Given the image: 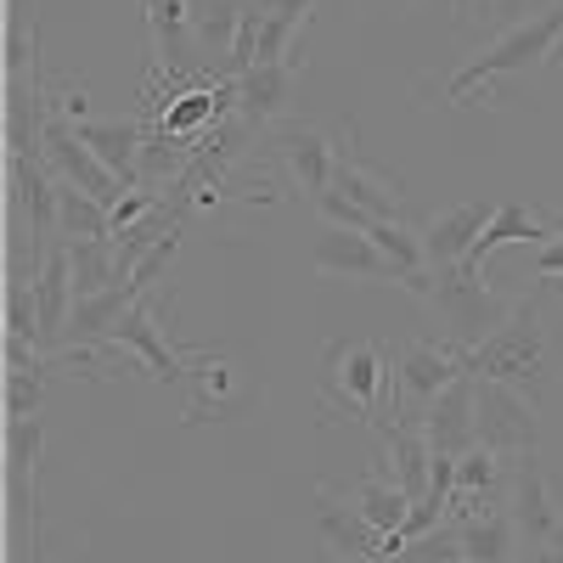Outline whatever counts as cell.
<instances>
[{"mask_svg":"<svg viewBox=\"0 0 563 563\" xmlns=\"http://www.w3.org/2000/svg\"><path fill=\"white\" fill-rule=\"evenodd\" d=\"M541 63H563V0H547V7L525 12L512 29H501L485 52H474L451 79H445V102L467 108L485 90V102H496V79L530 74Z\"/></svg>","mask_w":563,"mask_h":563,"instance_id":"6da1fadb","label":"cell"},{"mask_svg":"<svg viewBox=\"0 0 563 563\" xmlns=\"http://www.w3.org/2000/svg\"><path fill=\"white\" fill-rule=\"evenodd\" d=\"M316 411L321 422L361 417L372 429H389L395 411V372L378 339H327L321 350V378H316Z\"/></svg>","mask_w":563,"mask_h":563,"instance_id":"7a4b0ae2","label":"cell"},{"mask_svg":"<svg viewBox=\"0 0 563 563\" xmlns=\"http://www.w3.org/2000/svg\"><path fill=\"white\" fill-rule=\"evenodd\" d=\"M467 372L485 384H507V389L541 400V389H547V288L525 294L501 316L490 339L467 350Z\"/></svg>","mask_w":563,"mask_h":563,"instance_id":"3957f363","label":"cell"},{"mask_svg":"<svg viewBox=\"0 0 563 563\" xmlns=\"http://www.w3.org/2000/svg\"><path fill=\"white\" fill-rule=\"evenodd\" d=\"M434 276V288H429V305L440 310V321H445V339H456L462 350H474L479 339H490L496 327H501V316L512 310V305H501L496 294H490V282H485V271H474V265H445V271H429Z\"/></svg>","mask_w":563,"mask_h":563,"instance_id":"277c9868","label":"cell"},{"mask_svg":"<svg viewBox=\"0 0 563 563\" xmlns=\"http://www.w3.org/2000/svg\"><path fill=\"white\" fill-rule=\"evenodd\" d=\"M507 512H512V530H519L525 552L563 547V485L541 467V451L512 462V474H507Z\"/></svg>","mask_w":563,"mask_h":563,"instance_id":"5b68a950","label":"cell"},{"mask_svg":"<svg viewBox=\"0 0 563 563\" xmlns=\"http://www.w3.org/2000/svg\"><path fill=\"white\" fill-rule=\"evenodd\" d=\"M462 372H467V350L456 339H411L395 361V422H406L411 406L429 411Z\"/></svg>","mask_w":563,"mask_h":563,"instance_id":"8992f818","label":"cell"},{"mask_svg":"<svg viewBox=\"0 0 563 563\" xmlns=\"http://www.w3.org/2000/svg\"><path fill=\"white\" fill-rule=\"evenodd\" d=\"M474 429H479V445L496 451L501 462H519V456H536V400L507 389V384H485L474 378Z\"/></svg>","mask_w":563,"mask_h":563,"instance_id":"52a82bcc","label":"cell"},{"mask_svg":"<svg viewBox=\"0 0 563 563\" xmlns=\"http://www.w3.org/2000/svg\"><path fill=\"white\" fill-rule=\"evenodd\" d=\"M45 164H52L68 186H79L85 198H97V203H108V209L130 192V186L79 141V130L68 124V113H52V124H45Z\"/></svg>","mask_w":563,"mask_h":563,"instance_id":"ba28073f","label":"cell"},{"mask_svg":"<svg viewBox=\"0 0 563 563\" xmlns=\"http://www.w3.org/2000/svg\"><path fill=\"white\" fill-rule=\"evenodd\" d=\"M310 265L321 276H361V282H395V288H406V271L372 243L361 238V231H344V225H327L316 231V243H310Z\"/></svg>","mask_w":563,"mask_h":563,"instance_id":"9c48e42d","label":"cell"},{"mask_svg":"<svg viewBox=\"0 0 563 563\" xmlns=\"http://www.w3.org/2000/svg\"><path fill=\"white\" fill-rule=\"evenodd\" d=\"M316 501H321V541L333 547V552H350V558H361V563H395L406 547H400V536H384V530H372L361 512L333 490V485H316Z\"/></svg>","mask_w":563,"mask_h":563,"instance_id":"30bf717a","label":"cell"},{"mask_svg":"<svg viewBox=\"0 0 563 563\" xmlns=\"http://www.w3.org/2000/svg\"><path fill=\"white\" fill-rule=\"evenodd\" d=\"M271 153L276 164L288 169L294 180V192H305L310 203L321 192H333V153H339V141L327 135V130H310V124H282L276 141H271Z\"/></svg>","mask_w":563,"mask_h":563,"instance_id":"8fae6325","label":"cell"},{"mask_svg":"<svg viewBox=\"0 0 563 563\" xmlns=\"http://www.w3.org/2000/svg\"><path fill=\"white\" fill-rule=\"evenodd\" d=\"M333 192L350 198L366 214H378V220H406V186L389 180V175H378L372 164H361L350 130L339 135V153H333Z\"/></svg>","mask_w":563,"mask_h":563,"instance_id":"7c38bea8","label":"cell"},{"mask_svg":"<svg viewBox=\"0 0 563 563\" xmlns=\"http://www.w3.org/2000/svg\"><path fill=\"white\" fill-rule=\"evenodd\" d=\"M45 124H52L45 68L7 79V158H45Z\"/></svg>","mask_w":563,"mask_h":563,"instance_id":"4fadbf2b","label":"cell"},{"mask_svg":"<svg viewBox=\"0 0 563 563\" xmlns=\"http://www.w3.org/2000/svg\"><path fill=\"white\" fill-rule=\"evenodd\" d=\"M79 130V141L97 153L124 186H141V147H147V113L141 119H68Z\"/></svg>","mask_w":563,"mask_h":563,"instance_id":"5bb4252c","label":"cell"},{"mask_svg":"<svg viewBox=\"0 0 563 563\" xmlns=\"http://www.w3.org/2000/svg\"><path fill=\"white\" fill-rule=\"evenodd\" d=\"M474 372H462V378L422 411L417 422H422V434H429V445L434 451H445V456H467L479 445V429H474Z\"/></svg>","mask_w":563,"mask_h":563,"instance_id":"9a60e30c","label":"cell"},{"mask_svg":"<svg viewBox=\"0 0 563 563\" xmlns=\"http://www.w3.org/2000/svg\"><path fill=\"white\" fill-rule=\"evenodd\" d=\"M299 74H305V57H294V63H254V68L238 79V119H243L249 130L276 124L282 108H288V97H294Z\"/></svg>","mask_w":563,"mask_h":563,"instance_id":"2e32d148","label":"cell"},{"mask_svg":"<svg viewBox=\"0 0 563 563\" xmlns=\"http://www.w3.org/2000/svg\"><path fill=\"white\" fill-rule=\"evenodd\" d=\"M496 220L490 203H462L440 220L422 225V254H429V271H445V265H462L467 254H474V243L485 238V225Z\"/></svg>","mask_w":563,"mask_h":563,"instance_id":"e0dca14e","label":"cell"},{"mask_svg":"<svg viewBox=\"0 0 563 563\" xmlns=\"http://www.w3.org/2000/svg\"><path fill=\"white\" fill-rule=\"evenodd\" d=\"M384 440V462H389V474L400 479V490L411 496V507L429 496V474H434V445L429 434H422V422L406 417V422H389V429L378 434Z\"/></svg>","mask_w":563,"mask_h":563,"instance_id":"ac0fdd59","label":"cell"},{"mask_svg":"<svg viewBox=\"0 0 563 563\" xmlns=\"http://www.w3.org/2000/svg\"><path fill=\"white\" fill-rule=\"evenodd\" d=\"M361 519L372 525V530H384V536H400V525H406V512H411V496L400 490V479L389 474V462H372L366 474L350 485V490H339Z\"/></svg>","mask_w":563,"mask_h":563,"instance_id":"d6986e66","label":"cell"},{"mask_svg":"<svg viewBox=\"0 0 563 563\" xmlns=\"http://www.w3.org/2000/svg\"><path fill=\"white\" fill-rule=\"evenodd\" d=\"M552 238H563V225H552V220L530 214L519 198H501V203H496V220L485 225V238L474 243L467 265H474V271H485V260H490L501 243H552Z\"/></svg>","mask_w":563,"mask_h":563,"instance_id":"ffe728a7","label":"cell"},{"mask_svg":"<svg viewBox=\"0 0 563 563\" xmlns=\"http://www.w3.org/2000/svg\"><path fill=\"white\" fill-rule=\"evenodd\" d=\"M243 7H249V0H203V7H192L198 52H203V68L209 74H214V63L231 74V45H238V29H243Z\"/></svg>","mask_w":563,"mask_h":563,"instance_id":"44dd1931","label":"cell"},{"mask_svg":"<svg viewBox=\"0 0 563 563\" xmlns=\"http://www.w3.org/2000/svg\"><path fill=\"white\" fill-rule=\"evenodd\" d=\"M462 563H525V547H519V530H512L507 507L462 525Z\"/></svg>","mask_w":563,"mask_h":563,"instance_id":"7402d4cb","label":"cell"},{"mask_svg":"<svg viewBox=\"0 0 563 563\" xmlns=\"http://www.w3.org/2000/svg\"><path fill=\"white\" fill-rule=\"evenodd\" d=\"M68 243V238H63ZM74 254V294L79 299H97L108 288H119V243L113 238H85V243H68Z\"/></svg>","mask_w":563,"mask_h":563,"instance_id":"603a6c76","label":"cell"},{"mask_svg":"<svg viewBox=\"0 0 563 563\" xmlns=\"http://www.w3.org/2000/svg\"><path fill=\"white\" fill-rule=\"evenodd\" d=\"M231 395V361L225 355H198L192 378H186V417L180 422H203L209 411H220Z\"/></svg>","mask_w":563,"mask_h":563,"instance_id":"cb8c5ba5","label":"cell"},{"mask_svg":"<svg viewBox=\"0 0 563 563\" xmlns=\"http://www.w3.org/2000/svg\"><path fill=\"white\" fill-rule=\"evenodd\" d=\"M63 180V175H57ZM57 231L68 243H85V238H113V214H108V203H97V198H85L79 186H68L63 180V192H57Z\"/></svg>","mask_w":563,"mask_h":563,"instance_id":"d4e9b609","label":"cell"},{"mask_svg":"<svg viewBox=\"0 0 563 563\" xmlns=\"http://www.w3.org/2000/svg\"><path fill=\"white\" fill-rule=\"evenodd\" d=\"M7 339L40 350V294H34V282H7Z\"/></svg>","mask_w":563,"mask_h":563,"instance_id":"484cf974","label":"cell"},{"mask_svg":"<svg viewBox=\"0 0 563 563\" xmlns=\"http://www.w3.org/2000/svg\"><path fill=\"white\" fill-rule=\"evenodd\" d=\"M395 563H462V530L445 519L440 530H429V536H417Z\"/></svg>","mask_w":563,"mask_h":563,"instance_id":"4316f807","label":"cell"},{"mask_svg":"<svg viewBox=\"0 0 563 563\" xmlns=\"http://www.w3.org/2000/svg\"><path fill=\"white\" fill-rule=\"evenodd\" d=\"M305 29V18H288V12H265L260 23V63H294V34Z\"/></svg>","mask_w":563,"mask_h":563,"instance_id":"83f0119b","label":"cell"},{"mask_svg":"<svg viewBox=\"0 0 563 563\" xmlns=\"http://www.w3.org/2000/svg\"><path fill=\"white\" fill-rule=\"evenodd\" d=\"M558 276H563V238L541 243V254H536V282H558Z\"/></svg>","mask_w":563,"mask_h":563,"instance_id":"f1b7e54d","label":"cell"},{"mask_svg":"<svg viewBox=\"0 0 563 563\" xmlns=\"http://www.w3.org/2000/svg\"><path fill=\"white\" fill-rule=\"evenodd\" d=\"M260 12H288V18H305L310 23V12H316V0H254Z\"/></svg>","mask_w":563,"mask_h":563,"instance_id":"f546056e","label":"cell"},{"mask_svg":"<svg viewBox=\"0 0 563 563\" xmlns=\"http://www.w3.org/2000/svg\"><path fill=\"white\" fill-rule=\"evenodd\" d=\"M496 12H501V0H467V18H485L490 23Z\"/></svg>","mask_w":563,"mask_h":563,"instance_id":"4dcf8cb0","label":"cell"},{"mask_svg":"<svg viewBox=\"0 0 563 563\" xmlns=\"http://www.w3.org/2000/svg\"><path fill=\"white\" fill-rule=\"evenodd\" d=\"M525 563H563V547H541V552H525Z\"/></svg>","mask_w":563,"mask_h":563,"instance_id":"1f68e13d","label":"cell"},{"mask_svg":"<svg viewBox=\"0 0 563 563\" xmlns=\"http://www.w3.org/2000/svg\"><path fill=\"white\" fill-rule=\"evenodd\" d=\"M29 7L34 0H7V18H29Z\"/></svg>","mask_w":563,"mask_h":563,"instance_id":"d6a6232c","label":"cell"}]
</instances>
